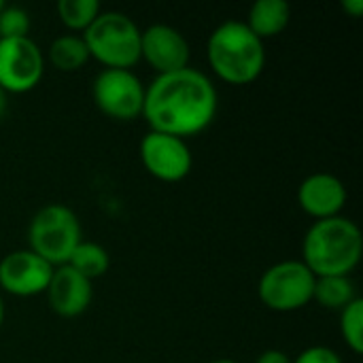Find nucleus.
I'll use <instances>...</instances> for the list:
<instances>
[{"mask_svg":"<svg viewBox=\"0 0 363 363\" xmlns=\"http://www.w3.org/2000/svg\"><path fill=\"white\" fill-rule=\"evenodd\" d=\"M2 9H4V2H2V0H0V11H2Z\"/></svg>","mask_w":363,"mask_h":363,"instance_id":"27","label":"nucleus"},{"mask_svg":"<svg viewBox=\"0 0 363 363\" xmlns=\"http://www.w3.org/2000/svg\"><path fill=\"white\" fill-rule=\"evenodd\" d=\"M140 162L147 172L162 183H179L189 177L194 157L183 138L147 132L140 140Z\"/></svg>","mask_w":363,"mask_h":363,"instance_id":"9","label":"nucleus"},{"mask_svg":"<svg viewBox=\"0 0 363 363\" xmlns=\"http://www.w3.org/2000/svg\"><path fill=\"white\" fill-rule=\"evenodd\" d=\"M340 334L349 349L357 355L363 353V300L355 298L340 311Z\"/></svg>","mask_w":363,"mask_h":363,"instance_id":"19","label":"nucleus"},{"mask_svg":"<svg viewBox=\"0 0 363 363\" xmlns=\"http://www.w3.org/2000/svg\"><path fill=\"white\" fill-rule=\"evenodd\" d=\"M4 315H6V311H4V300H2V296H0V328H2V323H4Z\"/></svg>","mask_w":363,"mask_h":363,"instance_id":"25","label":"nucleus"},{"mask_svg":"<svg viewBox=\"0 0 363 363\" xmlns=\"http://www.w3.org/2000/svg\"><path fill=\"white\" fill-rule=\"evenodd\" d=\"M57 17L60 21L72 32H85L94 19L102 13L98 0H60L57 2Z\"/></svg>","mask_w":363,"mask_h":363,"instance_id":"18","label":"nucleus"},{"mask_svg":"<svg viewBox=\"0 0 363 363\" xmlns=\"http://www.w3.org/2000/svg\"><path fill=\"white\" fill-rule=\"evenodd\" d=\"M211 363H238V362H234V359H217V362H211Z\"/></svg>","mask_w":363,"mask_h":363,"instance_id":"26","label":"nucleus"},{"mask_svg":"<svg viewBox=\"0 0 363 363\" xmlns=\"http://www.w3.org/2000/svg\"><path fill=\"white\" fill-rule=\"evenodd\" d=\"M47 300L55 315L72 319L83 315L94 298L91 281L81 277L70 266H57L53 268L49 287H47Z\"/></svg>","mask_w":363,"mask_h":363,"instance_id":"13","label":"nucleus"},{"mask_svg":"<svg viewBox=\"0 0 363 363\" xmlns=\"http://www.w3.org/2000/svg\"><path fill=\"white\" fill-rule=\"evenodd\" d=\"M315 281L317 277L302 262L285 259L262 274L257 296L274 313H294L313 302Z\"/></svg>","mask_w":363,"mask_h":363,"instance_id":"6","label":"nucleus"},{"mask_svg":"<svg viewBox=\"0 0 363 363\" xmlns=\"http://www.w3.org/2000/svg\"><path fill=\"white\" fill-rule=\"evenodd\" d=\"M357 298L355 285L349 277H321L315 281V296L313 300L319 302L323 308L342 311Z\"/></svg>","mask_w":363,"mask_h":363,"instance_id":"17","label":"nucleus"},{"mask_svg":"<svg viewBox=\"0 0 363 363\" xmlns=\"http://www.w3.org/2000/svg\"><path fill=\"white\" fill-rule=\"evenodd\" d=\"M363 236L355 221L332 217L315 221L302 240V264L317 277H349L362 262Z\"/></svg>","mask_w":363,"mask_h":363,"instance_id":"2","label":"nucleus"},{"mask_svg":"<svg viewBox=\"0 0 363 363\" xmlns=\"http://www.w3.org/2000/svg\"><path fill=\"white\" fill-rule=\"evenodd\" d=\"M189 43L172 26L153 23L140 34V60L157 74H170L189 66Z\"/></svg>","mask_w":363,"mask_h":363,"instance_id":"11","label":"nucleus"},{"mask_svg":"<svg viewBox=\"0 0 363 363\" xmlns=\"http://www.w3.org/2000/svg\"><path fill=\"white\" fill-rule=\"evenodd\" d=\"M45 74V55L30 38H0V87L11 94L32 91Z\"/></svg>","mask_w":363,"mask_h":363,"instance_id":"8","label":"nucleus"},{"mask_svg":"<svg viewBox=\"0 0 363 363\" xmlns=\"http://www.w3.org/2000/svg\"><path fill=\"white\" fill-rule=\"evenodd\" d=\"M291 19V6L285 0H257L249 9L247 17V28L259 38H274L279 36Z\"/></svg>","mask_w":363,"mask_h":363,"instance_id":"14","label":"nucleus"},{"mask_svg":"<svg viewBox=\"0 0 363 363\" xmlns=\"http://www.w3.org/2000/svg\"><path fill=\"white\" fill-rule=\"evenodd\" d=\"M30 32V15L26 9L6 6L0 11V38H21Z\"/></svg>","mask_w":363,"mask_h":363,"instance_id":"20","label":"nucleus"},{"mask_svg":"<svg viewBox=\"0 0 363 363\" xmlns=\"http://www.w3.org/2000/svg\"><path fill=\"white\" fill-rule=\"evenodd\" d=\"M140 28L125 13L102 11L81 36L89 57L104 68L130 70L140 62Z\"/></svg>","mask_w":363,"mask_h":363,"instance_id":"4","label":"nucleus"},{"mask_svg":"<svg viewBox=\"0 0 363 363\" xmlns=\"http://www.w3.org/2000/svg\"><path fill=\"white\" fill-rule=\"evenodd\" d=\"M219 94L213 81L191 66L157 74L145 87L143 117L151 132L187 138L204 132L217 117Z\"/></svg>","mask_w":363,"mask_h":363,"instance_id":"1","label":"nucleus"},{"mask_svg":"<svg viewBox=\"0 0 363 363\" xmlns=\"http://www.w3.org/2000/svg\"><path fill=\"white\" fill-rule=\"evenodd\" d=\"M47 57L53 68L62 72H77L89 62V51L83 40V36L77 34H64L51 40Z\"/></svg>","mask_w":363,"mask_h":363,"instance_id":"15","label":"nucleus"},{"mask_svg":"<svg viewBox=\"0 0 363 363\" xmlns=\"http://www.w3.org/2000/svg\"><path fill=\"white\" fill-rule=\"evenodd\" d=\"M213 72L230 85H249L266 68V47L245 21H223L206 43Z\"/></svg>","mask_w":363,"mask_h":363,"instance_id":"3","label":"nucleus"},{"mask_svg":"<svg viewBox=\"0 0 363 363\" xmlns=\"http://www.w3.org/2000/svg\"><path fill=\"white\" fill-rule=\"evenodd\" d=\"M255 363H294V359L287 355V353H283V351H279V349H270V351H264Z\"/></svg>","mask_w":363,"mask_h":363,"instance_id":"22","label":"nucleus"},{"mask_svg":"<svg viewBox=\"0 0 363 363\" xmlns=\"http://www.w3.org/2000/svg\"><path fill=\"white\" fill-rule=\"evenodd\" d=\"M83 240L81 221L66 204H47L30 221V251L53 268L66 266L77 245Z\"/></svg>","mask_w":363,"mask_h":363,"instance_id":"5","label":"nucleus"},{"mask_svg":"<svg viewBox=\"0 0 363 363\" xmlns=\"http://www.w3.org/2000/svg\"><path fill=\"white\" fill-rule=\"evenodd\" d=\"M347 200L349 194L345 183L330 172H315L306 177L298 187L300 208L315 221L340 217V211L345 208Z\"/></svg>","mask_w":363,"mask_h":363,"instance_id":"12","label":"nucleus"},{"mask_svg":"<svg viewBox=\"0 0 363 363\" xmlns=\"http://www.w3.org/2000/svg\"><path fill=\"white\" fill-rule=\"evenodd\" d=\"M294 363H342V359L330 347H308L294 359Z\"/></svg>","mask_w":363,"mask_h":363,"instance_id":"21","label":"nucleus"},{"mask_svg":"<svg viewBox=\"0 0 363 363\" xmlns=\"http://www.w3.org/2000/svg\"><path fill=\"white\" fill-rule=\"evenodd\" d=\"M342 9H345L351 17H362L363 0H342Z\"/></svg>","mask_w":363,"mask_h":363,"instance_id":"23","label":"nucleus"},{"mask_svg":"<svg viewBox=\"0 0 363 363\" xmlns=\"http://www.w3.org/2000/svg\"><path fill=\"white\" fill-rule=\"evenodd\" d=\"M6 111H9V94L0 87V119L6 115Z\"/></svg>","mask_w":363,"mask_h":363,"instance_id":"24","label":"nucleus"},{"mask_svg":"<svg viewBox=\"0 0 363 363\" xmlns=\"http://www.w3.org/2000/svg\"><path fill=\"white\" fill-rule=\"evenodd\" d=\"M66 266H70L72 270H77L87 281H94V279H100L108 270L111 257H108V251L102 245L81 240L77 245V249L72 251V255H70V259H68Z\"/></svg>","mask_w":363,"mask_h":363,"instance_id":"16","label":"nucleus"},{"mask_svg":"<svg viewBox=\"0 0 363 363\" xmlns=\"http://www.w3.org/2000/svg\"><path fill=\"white\" fill-rule=\"evenodd\" d=\"M91 96L100 113L108 119L134 121L143 115L145 85L132 70H100L91 83Z\"/></svg>","mask_w":363,"mask_h":363,"instance_id":"7","label":"nucleus"},{"mask_svg":"<svg viewBox=\"0 0 363 363\" xmlns=\"http://www.w3.org/2000/svg\"><path fill=\"white\" fill-rule=\"evenodd\" d=\"M51 274L53 266L30 249L11 251L0 259V289L15 298H32L45 294Z\"/></svg>","mask_w":363,"mask_h":363,"instance_id":"10","label":"nucleus"}]
</instances>
